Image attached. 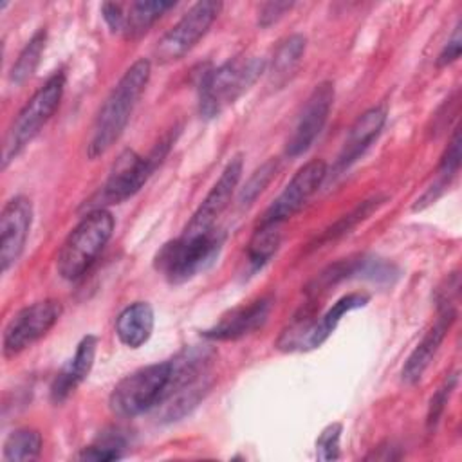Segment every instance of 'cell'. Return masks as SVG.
Here are the masks:
<instances>
[{
	"label": "cell",
	"instance_id": "obj_1",
	"mask_svg": "<svg viewBox=\"0 0 462 462\" xmlns=\"http://www.w3.org/2000/svg\"><path fill=\"white\" fill-rule=\"evenodd\" d=\"M150 72V61L146 58H139L114 85L92 126V134L87 144V155L90 159L105 155L119 141L139 97L148 85Z\"/></svg>",
	"mask_w": 462,
	"mask_h": 462
},
{
	"label": "cell",
	"instance_id": "obj_2",
	"mask_svg": "<svg viewBox=\"0 0 462 462\" xmlns=\"http://www.w3.org/2000/svg\"><path fill=\"white\" fill-rule=\"evenodd\" d=\"M265 70V60L258 56H235L204 74L199 85V112L206 119L220 116Z\"/></svg>",
	"mask_w": 462,
	"mask_h": 462
},
{
	"label": "cell",
	"instance_id": "obj_3",
	"mask_svg": "<svg viewBox=\"0 0 462 462\" xmlns=\"http://www.w3.org/2000/svg\"><path fill=\"white\" fill-rule=\"evenodd\" d=\"M114 226V217L105 208L87 213L60 247L56 258L58 274L69 282L81 278L110 240Z\"/></svg>",
	"mask_w": 462,
	"mask_h": 462
},
{
	"label": "cell",
	"instance_id": "obj_4",
	"mask_svg": "<svg viewBox=\"0 0 462 462\" xmlns=\"http://www.w3.org/2000/svg\"><path fill=\"white\" fill-rule=\"evenodd\" d=\"M63 90H65V74L58 70L23 105V108L13 119L5 134L4 150H2V168H7V164L14 157H18V153L40 134V130L45 126V123L52 117V114L60 106Z\"/></svg>",
	"mask_w": 462,
	"mask_h": 462
},
{
	"label": "cell",
	"instance_id": "obj_5",
	"mask_svg": "<svg viewBox=\"0 0 462 462\" xmlns=\"http://www.w3.org/2000/svg\"><path fill=\"white\" fill-rule=\"evenodd\" d=\"M222 242L224 235L215 229L199 236L180 235L159 249L153 260L155 269L170 283H184L215 262Z\"/></svg>",
	"mask_w": 462,
	"mask_h": 462
},
{
	"label": "cell",
	"instance_id": "obj_6",
	"mask_svg": "<svg viewBox=\"0 0 462 462\" xmlns=\"http://www.w3.org/2000/svg\"><path fill=\"white\" fill-rule=\"evenodd\" d=\"M170 377V361L143 366L123 377L110 393V410L125 419L159 406Z\"/></svg>",
	"mask_w": 462,
	"mask_h": 462
},
{
	"label": "cell",
	"instance_id": "obj_7",
	"mask_svg": "<svg viewBox=\"0 0 462 462\" xmlns=\"http://www.w3.org/2000/svg\"><path fill=\"white\" fill-rule=\"evenodd\" d=\"M173 139L168 135L148 155H137L134 150H125L114 162L106 182L101 188L99 199L105 204H119L134 197L144 182L150 179L153 170L166 157Z\"/></svg>",
	"mask_w": 462,
	"mask_h": 462
},
{
	"label": "cell",
	"instance_id": "obj_8",
	"mask_svg": "<svg viewBox=\"0 0 462 462\" xmlns=\"http://www.w3.org/2000/svg\"><path fill=\"white\" fill-rule=\"evenodd\" d=\"M368 296L361 292H350L339 298L319 319L298 318L294 319L278 337L276 348L283 352H303L318 348L327 341V337L336 330L341 318L356 309L368 303Z\"/></svg>",
	"mask_w": 462,
	"mask_h": 462
},
{
	"label": "cell",
	"instance_id": "obj_9",
	"mask_svg": "<svg viewBox=\"0 0 462 462\" xmlns=\"http://www.w3.org/2000/svg\"><path fill=\"white\" fill-rule=\"evenodd\" d=\"M222 2L200 0L193 4L182 18L168 29L153 49V56L159 63H171L186 56L199 40L209 31L217 16L220 14Z\"/></svg>",
	"mask_w": 462,
	"mask_h": 462
},
{
	"label": "cell",
	"instance_id": "obj_10",
	"mask_svg": "<svg viewBox=\"0 0 462 462\" xmlns=\"http://www.w3.org/2000/svg\"><path fill=\"white\" fill-rule=\"evenodd\" d=\"M61 316V303L56 300H42L16 312L4 328L2 352L4 357H14L27 346L43 337Z\"/></svg>",
	"mask_w": 462,
	"mask_h": 462
},
{
	"label": "cell",
	"instance_id": "obj_11",
	"mask_svg": "<svg viewBox=\"0 0 462 462\" xmlns=\"http://www.w3.org/2000/svg\"><path fill=\"white\" fill-rule=\"evenodd\" d=\"M327 177V162L321 159H312L305 162L283 188V191L274 199V202L263 213L262 222L283 224L292 215H296L303 204L316 193Z\"/></svg>",
	"mask_w": 462,
	"mask_h": 462
},
{
	"label": "cell",
	"instance_id": "obj_12",
	"mask_svg": "<svg viewBox=\"0 0 462 462\" xmlns=\"http://www.w3.org/2000/svg\"><path fill=\"white\" fill-rule=\"evenodd\" d=\"M244 171V159L240 153H236L222 170L218 180L213 184L209 193L204 197L189 222L186 224L182 235L184 236H199L206 235L215 229L217 218L222 215V211L231 202V197L240 182Z\"/></svg>",
	"mask_w": 462,
	"mask_h": 462
},
{
	"label": "cell",
	"instance_id": "obj_13",
	"mask_svg": "<svg viewBox=\"0 0 462 462\" xmlns=\"http://www.w3.org/2000/svg\"><path fill=\"white\" fill-rule=\"evenodd\" d=\"M332 103H334L332 81H323L316 85L301 108V114L298 117V123L294 126L291 139L287 141L285 153L289 157H298L312 146V143L321 134L328 119Z\"/></svg>",
	"mask_w": 462,
	"mask_h": 462
},
{
	"label": "cell",
	"instance_id": "obj_14",
	"mask_svg": "<svg viewBox=\"0 0 462 462\" xmlns=\"http://www.w3.org/2000/svg\"><path fill=\"white\" fill-rule=\"evenodd\" d=\"M32 224V202L16 195L5 202L0 213V269L9 271L22 256Z\"/></svg>",
	"mask_w": 462,
	"mask_h": 462
},
{
	"label": "cell",
	"instance_id": "obj_15",
	"mask_svg": "<svg viewBox=\"0 0 462 462\" xmlns=\"http://www.w3.org/2000/svg\"><path fill=\"white\" fill-rule=\"evenodd\" d=\"M273 296H262L247 305L236 307L224 314L213 327L202 330V337L211 341H233L260 328L273 309Z\"/></svg>",
	"mask_w": 462,
	"mask_h": 462
},
{
	"label": "cell",
	"instance_id": "obj_16",
	"mask_svg": "<svg viewBox=\"0 0 462 462\" xmlns=\"http://www.w3.org/2000/svg\"><path fill=\"white\" fill-rule=\"evenodd\" d=\"M437 309H439V316L435 323L428 328V332L422 336L419 345L411 350V354L408 356L401 370V377L406 384H415L420 381V377L428 370L430 363L433 361L435 354L439 352V346L442 345L448 330L451 328L457 318L455 305H439Z\"/></svg>",
	"mask_w": 462,
	"mask_h": 462
},
{
	"label": "cell",
	"instance_id": "obj_17",
	"mask_svg": "<svg viewBox=\"0 0 462 462\" xmlns=\"http://www.w3.org/2000/svg\"><path fill=\"white\" fill-rule=\"evenodd\" d=\"M97 348V337L92 334H87L74 352V356L63 365V368L56 374L52 384H51V399L52 402L60 404L63 402L90 374L94 357Z\"/></svg>",
	"mask_w": 462,
	"mask_h": 462
},
{
	"label": "cell",
	"instance_id": "obj_18",
	"mask_svg": "<svg viewBox=\"0 0 462 462\" xmlns=\"http://www.w3.org/2000/svg\"><path fill=\"white\" fill-rule=\"evenodd\" d=\"M384 121H386L384 106H372L366 112H363L356 119V123L350 126L343 150L337 155V161L334 164V170L343 171L352 162H356L365 153V150L374 143V139L379 135V132L384 126Z\"/></svg>",
	"mask_w": 462,
	"mask_h": 462
},
{
	"label": "cell",
	"instance_id": "obj_19",
	"mask_svg": "<svg viewBox=\"0 0 462 462\" xmlns=\"http://www.w3.org/2000/svg\"><path fill=\"white\" fill-rule=\"evenodd\" d=\"M153 309L146 301H135L123 309L116 319V334L128 348L144 345L153 330Z\"/></svg>",
	"mask_w": 462,
	"mask_h": 462
},
{
	"label": "cell",
	"instance_id": "obj_20",
	"mask_svg": "<svg viewBox=\"0 0 462 462\" xmlns=\"http://www.w3.org/2000/svg\"><path fill=\"white\" fill-rule=\"evenodd\" d=\"M307 40L301 34H291L274 51L269 69V81L273 87H283L296 72L300 60L305 52Z\"/></svg>",
	"mask_w": 462,
	"mask_h": 462
},
{
	"label": "cell",
	"instance_id": "obj_21",
	"mask_svg": "<svg viewBox=\"0 0 462 462\" xmlns=\"http://www.w3.org/2000/svg\"><path fill=\"white\" fill-rule=\"evenodd\" d=\"M171 7H175V2L164 0H143L130 4L128 11L125 13L123 34L126 38H137L144 34L155 23V20H159Z\"/></svg>",
	"mask_w": 462,
	"mask_h": 462
},
{
	"label": "cell",
	"instance_id": "obj_22",
	"mask_svg": "<svg viewBox=\"0 0 462 462\" xmlns=\"http://www.w3.org/2000/svg\"><path fill=\"white\" fill-rule=\"evenodd\" d=\"M282 240V224L260 222L247 244V262L253 271L262 269L278 251Z\"/></svg>",
	"mask_w": 462,
	"mask_h": 462
},
{
	"label": "cell",
	"instance_id": "obj_23",
	"mask_svg": "<svg viewBox=\"0 0 462 462\" xmlns=\"http://www.w3.org/2000/svg\"><path fill=\"white\" fill-rule=\"evenodd\" d=\"M45 42H47V31L42 27L31 36V40L25 43V47L18 54L16 61L13 63L11 72H9L11 83L22 85L32 76V72L36 70V67L42 60V54L45 51Z\"/></svg>",
	"mask_w": 462,
	"mask_h": 462
},
{
	"label": "cell",
	"instance_id": "obj_24",
	"mask_svg": "<svg viewBox=\"0 0 462 462\" xmlns=\"http://www.w3.org/2000/svg\"><path fill=\"white\" fill-rule=\"evenodd\" d=\"M42 444L43 439L40 431L32 428L14 430L4 442V458L9 462L34 460L42 453Z\"/></svg>",
	"mask_w": 462,
	"mask_h": 462
},
{
	"label": "cell",
	"instance_id": "obj_25",
	"mask_svg": "<svg viewBox=\"0 0 462 462\" xmlns=\"http://www.w3.org/2000/svg\"><path fill=\"white\" fill-rule=\"evenodd\" d=\"M126 448V440L119 431H105L94 444L83 448L78 455L79 460L90 462H110L123 458V449Z\"/></svg>",
	"mask_w": 462,
	"mask_h": 462
},
{
	"label": "cell",
	"instance_id": "obj_26",
	"mask_svg": "<svg viewBox=\"0 0 462 462\" xmlns=\"http://www.w3.org/2000/svg\"><path fill=\"white\" fill-rule=\"evenodd\" d=\"M386 200V197H372L368 200H363L357 208H354L348 215H343L334 226H330L325 235L321 236V242L323 240H334V238H339L346 233H350L359 222H363L365 218H368L379 206H383Z\"/></svg>",
	"mask_w": 462,
	"mask_h": 462
},
{
	"label": "cell",
	"instance_id": "obj_27",
	"mask_svg": "<svg viewBox=\"0 0 462 462\" xmlns=\"http://www.w3.org/2000/svg\"><path fill=\"white\" fill-rule=\"evenodd\" d=\"M278 170V161L276 159H267L262 166H258L249 179L245 180V184L242 186L240 193H238V202L242 206L251 204L253 200H256V197L267 188V184L271 182V179L274 177Z\"/></svg>",
	"mask_w": 462,
	"mask_h": 462
},
{
	"label": "cell",
	"instance_id": "obj_28",
	"mask_svg": "<svg viewBox=\"0 0 462 462\" xmlns=\"http://www.w3.org/2000/svg\"><path fill=\"white\" fill-rule=\"evenodd\" d=\"M457 383H458V374L453 372V374H449L442 381V384L431 395L430 406H428V415H426V428H428V431H433L437 428V424H439V420H440V417L444 413V408H446V404L449 401V395L453 393Z\"/></svg>",
	"mask_w": 462,
	"mask_h": 462
},
{
	"label": "cell",
	"instance_id": "obj_29",
	"mask_svg": "<svg viewBox=\"0 0 462 462\" xmlns=\"http://www.w3.org/2000/svg\"><path fill=\"white\" fill-rule=\"evenodd\" d=\"M343 426L339 422H332L316 439V458L321 462H330L339 458V439Z\"/></svg>",
	"mask_w": 462,
	"mask_h": 462
},
{
	"label": "cell",
	"instance_id": "obj_30",
	"mask_svg": "<svg viewBox=\"0 0 462 462\" xmlns=\"http://www.w3.org/2000/svg\"><path fill=\"white\" fill-rule=\"evenodd\" d=\"M460 168V132L458 128L453 132L451 141L448 143L442 157H440V164H439V177L451 180L457 171Z\"/></svg>",
	"mask_w": 462,
	"mask_h": 462
},
{
	"label": "cell",
	"instance_id": "obj_31",
	"mask_svg": "<svg viewBox=\"0 0 462 462\" xmlns=\"http://www.w3.org/2000/svg\"><path fill=\"white\" fill-rule=\"evenodd\" d=\"M460 52H462V34H460V20H458L451 38L446 42L444 49L440 51V54L437 58V65L439 67L451 65L453 61H457L460 58Z\"/></svg>",
	"mask_w": 462,
	"mask_h": 462
},
{
	"label": "cell",
	"instance_id": "obj_32",
	"mask_svg": "<svg viewBox=\"0 0 462 462\" xmlns=\"http://www.w3.org/2000/svg\"><path fill=\"white\" fill-rule=\"evenodd\" d=\"M294 4L292 2H267L260 7L258 13V25L260 27H269L276 23L287 11H291Z\"/></svg>",
	"mask_w": 462,
	"mask_h": 462
},
{
	"label": "cell",
	"instance_id": "obj_33",
	"mask_svg": "<svg viewBox=\"0 0 462 462\" xmlns=\"http://www.w3.org/2000/svg\"><path fill=\"white\" fill-rule=\"evenodd\" d=\"M101 14L103 20L106 22V25L110 27L112 32H123L125 29V11L121 4H114V2H106L101 5Z\"/></svg>",
	"mask_w": 462,
	"mask_h": 462
}]
</instances>
